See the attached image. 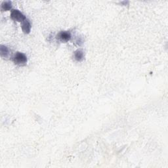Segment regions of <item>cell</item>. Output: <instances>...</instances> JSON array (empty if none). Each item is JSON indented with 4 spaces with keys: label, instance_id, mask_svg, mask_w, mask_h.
<instances>
[{
    "label": "cell",
    "instance_id": "cell-1",
    "mask_svg": "<svg viewBox=\"0 0 168 168\" xmlns=\"http://www.w3.org/2000/svg\"><path fill=\"white\" fill-rule=\"evenodd\" d=\"M14 62L18 65H23L27 62V57L23 53L17 52L13 58Z\"/></svg>",
    "mask_w": 168,
    "mask_h": 168
},
{
    "label": "cell",
    "instance_id": "cell-2",
    "mask_svg": "<svg viewBox=\"0 0 168 168\" xmlns=\"http://www.w3.org/2000/svg\"><path fill=\"white\" fill-rule=\"evenodd\" d=\"M11 18L13 21L17 22H24L26 19V16L21 11L16 10V9L12 10L11 13Z\"/></svg>",
    "mask_w": 168,
    "mask_h": 168
},
{
    "label": "cell",
    "instance_id": "cell-6",
    "mask_svg": "<svg viewBox=\"0 0 168 168\" xmlns=\"http://www.w3.org/2000/svg\"><path fill=\"white\" fill-rule=\"evenodd\" d=\"M0 53H1V57H7L9 54V51L8 47H7L6 46L1 45V47H0Z\"/></svg>",
    "mask_w": 168,
    "mask_h": 168
},
{
    "label": "cell",
    "instance_id": "cell-3",
    "mask_svg": "<svg viewBox=\"0 0 168 168\" xmlns=\"http://www.w3.org/2000/svg\"><path fill=\"white\" fill-rule=\"evenodd\" d=\"M57 38L62 42H67L70 40L71 39V34L69 32L67 31H62L60 32V33H58L57 35Z\"/></svg>",
    "mask_w": 168,
    "mask_h": 168
},
{
    "label": "cell",
    "instance_id": "cell-4",
    "mask_svg": "<svg viewBox=\"0 0 168 168\" xmlns=\"http://www.w3.org/2000/svg\"><path fill=\"white\" fill-rule=\"evenodd\" d=\"M22 29L24 34H29L31 30V24L30 21L28 19H26L23 22V25H22Z\"/></svg>",
    "mask_w": 168,
    "mask_h": 168
},
{
    "label": "cell",
    "instance_id": "cell-5",
    "mask_svg": "<svg viewBox=\"0 0 168 168\" xmlns=\"http://www.w3.org/2000/svg\"><path fill=\"white\" fill-rule=\"evenodd\" d=\"M74 58L77 61L81 62L84 59V53L82 50H77L74 53Z\"/></svg>",
    "mask_w": 168,
    "mask_h": 168
},
{
    "label": "cell",
    "instance_id": "cell-7",
    "mask_svg": "<svg viewBox=\"0 0 168 168\" xmlns=\"http://www.w3.org/2000/svg\"><path fill=\"white\" fill-rule=\"evenodd\" d=\"M12 8V3L11 1H4L1 5L2 11H9Z\"/></svg>",
    "mask_w": 168,
    "mask_h": 168
}]
</instances>
